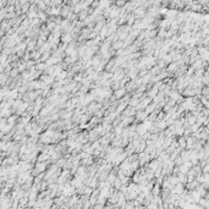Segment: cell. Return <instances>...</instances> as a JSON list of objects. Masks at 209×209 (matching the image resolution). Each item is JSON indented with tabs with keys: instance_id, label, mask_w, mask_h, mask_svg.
Masks as SVG:
<instances>
[{
	"instance_id": "1",
	"label": "cell",
	"mask_w": 209,
	"mask_h": 209,
	"mask_svg": "<svg viewBox=\"0 0 209 209\" xmlns=\"http://www.w3.org/2000/svg\"><path fill=\"white\" fill-rule=\"evenodd\" d=\"M146 209H149V208H146Z\"/></svg>"
}]
</instances>
